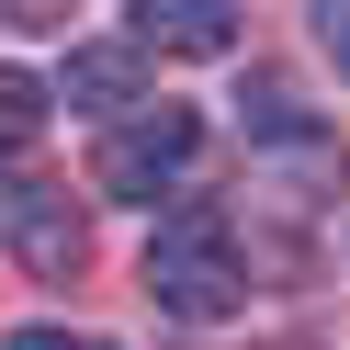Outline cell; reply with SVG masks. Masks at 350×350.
I'll list each match as a JSON object with an SVG mask.
<instances>
[{"instance_id":"obj_1","label":"cell","mask_w":350,"mask_h":350,"mask_svg":"<svg viewBox=\"0 0 350 350\" xmlns=\"http://www.w3.org/2000/svg\"><path fill=\"white\" fill-rule=\"evenodd\" d=\"M147 305L181 327H215L249 305V249H237V226L215 204H170L159 237H147Z\"/></svg>"},{"instance_id":"obj_2","label":"cell","mask_w":350,"mask_h":350,"mask_svg":"<svg viewBox=\"0 0 350 350\" xmlns=\"http://www.w3.org/2000/svg\"><path fill=\"white\" fill-rule=\"evenodd\" d=\"M192 159H204V113H181V102H136V113L102 136L91 192H113V204H159V192L192 181Z\"/></svg>"},{"instance_id":"obj_3","label":"cell","mask_w":350,"mask_h":350,"mask_svg":"<svg viewBox=\"0 0 350 350\" xmlns=\"http://www.w3.org/2000/svg\"><path fill=\"white\" fill-rule=\"evenodd\" d=\"M0 249L23 260L34 282H79V260H91V226H79V204H68L57 181L12 170V181H0Z\"/></svg>"},{"instance_id":"obj_4","label":"cell","mask_w":350,"mask_h":350,"mask_svg":"<svg viewBox=\"0 0 350 350\" xmlns=\"http://www.w3.org/2000/svg\"><path fill=\"white\" fill-rule=\"evenodd\" d=\"M136 57H237V12L226 0H136Z\"/></svg>"},{"instance_id":"obj_5","label":"cell","mask_w":350,"mask_h":350,"mask_svg":"<svg viewBox=\"0 0 350 350\" xmlns=\"http://www.w3.org/2000/svg\"><path fill=\"white\" fill-rule=\"evenodd\" d=\"M46 102H68V113H102V124H124V113L147 102V57H136V46H79V57H68V79H57Z\"/></svg>"},{"instance_id":"obj_6","label":"cell","mask_w":350,"mask_h":350,"mask_svg":"<svg viewBox=\"0 0 350 350\" xmlns=\"http://www.w3.org/2000/svg\"><path fill=\"white\" fill-rule=\"evenodd\" d=\"M46 113H57L46 79H34V68H0V147H34V136H46Z\"/></svg>"},{"instance_id":"obj_7","label":"cell","mask_w":350,"mask_h":350,"mask_svg":"<svg viewBox=\"0 0 350 350\" xmlns=\"http://www.w3.org/2000/svg\"><path fill=\"white\" fill-rule=\"evenodd\" d=\"M12 350H113V339H91V327H12Z\"/></svg>"},{"instance_id":"obj_8","label":"cell","mask_w":350,"mask_h":350,"mask_svg":"<svg viewBox=\"0 0 350 350\" xmlns=\"http://www.w3.org/2000/svg\"><path fill=\"white\" fill-rule=\"evenodd\" d=\"M317 46H327V57L350 68V0H327V12H317Z\"/></svg>"}]
</instances>
